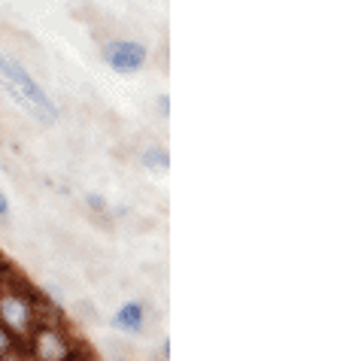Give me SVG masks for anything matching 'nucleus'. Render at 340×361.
Wrapping results in <instances>:
<instances>
[{
    "instance_id": "nucleus-1",
    "label": "nucleus",
    "mask_w": 340,
    "mask_h": 361,
    "mask_svg": "<svg viewBox=\"0 0 340 361\" xmlns=\"http://www.w3.org/2000/svg\"><path fill=\"white\" fill-rule=\"evenodd\" d=\"M0 88H4L25 113H31L37 122L55 125L58 106L52 104V97L34 82V76L28 73L22 64L13 61V58H6V55H0Z\"/></svg>"
},
{
    "instance_id": "nucleus-9",
    "label": "nucleus",
    "mask_w": 340,
    "mask_h": 361,
    "mask_svg": "<svg viewBox=\"0 0 340 361\" xmlns=\"http://www.w3.org/2000/svg\"><path fill=\"white\" fill-rule=\"evenodd\" d=\"M6 209H9V204H6V197L0 195V216H6Z\"/></svg>"
},
{
    "instance_id": "nucleus-3",
    "label": "nucleus",
    "mask_w": 340,
    "mask_h": 361,
    "mask_svg": "<svg viewBox=\"0 0 340 361\" xmlns=\"http://www.w3.org/2000/svg\"><path fill=\"white\" fill-rule=\"evenodd\" d=\"M28 353L34 358H46V361H61L70 358V340L64 337V331L55 322H37L34 331L28 334Z\"/></svg>"
},
{
    "instance_id": "nucleus-5",
    "label": "nucleus",
    "mask_w": 340,
    "mask_h": 361,
    "mask_svg": "<svg viewBox=\"0 0 340 361\" xmlns=\"http://www.w3.org/2000/svg\"><path fill=\"white\" fill-rule=\"evenodd\" d=\"M143 322H146L143 304H125V307L116 313V319H113V325L122 328V331H140V328H143Z\"/></svg>"
},
{
    "instance_id": "nucleus-4",
    "label": "nucleus",
    "mask_w": 340,
    "mask_h": 361,
    "mask_svg": "<svg viewBox=\"0 0 340 361\" xmlns=\"http://www.w3.org/2000/svg\"><path fill=\"white\" fill-rule=\"evenodd\" d=\"M104 61L113 67L116 73H137V70L146 64V46L134 43V39H116V43H107Z\"/></svg>"
},
{
    "instance_id": "nucleus-7",
    "label": "nucleus",
    "mask_w": 340,
    "mask_h": 361,
    "mask_svg": "<svg viewBox=\"0 0 340 361\" xmlns=\"http://www.w3.org/2000/svg\"><path fill=\"white\" fill-rule=\"evenodd\" d=\"M13 349H16V337L9 334V331H6L4 325H0V355H9Z\"/></svg>"
},
{
    "instance_id": "nucleus-6",
    "label": "nucleus",
    "mask_w": 340,
    "mask_h": 361,
    "mask_svg": "<svg viewBox=\"0 0 340 361\" xmlns=\"http://www.w3.org/2000/svg\"><path fill=\"white\" fill-rule=\"evenodd\" d=\"M143 164H146L149 170H158V173H167L170 155L164 152V149H146V152H143Z\"/></svg>"
},
{
    "instance_id": "nucleus-8",
    "label": "nucleus",
    "mask_w": 340,
    "mask_h": 361,
    "mask_svg": "<svg viewBox=\"0 0 340 361\" xmlns=\"http://www.w3.org/2000/svg\"><path fill=\"white\" fill-rule=\"evenodd\" d=\"M158 106H162V113L167 116V109H170V100H167V97H162V100H158Z\"/></svg>"
},
{
    "instance_id": "nucleus-2",
    "label": "nucleus",
    "mask_w": 340,
    "mask_h": 361,
    "mask_svg": "<svg viewBox=\"0 0 340 361\" xmlns=\"http://www.w3.org/2000/svg\"><path fill=\"white\" fill-rule=\"evenodd\" d=\"M40 298L28 288L25 279H0V325L13 337H28L40 322Z\"/></svg>"
}]
</instances>
